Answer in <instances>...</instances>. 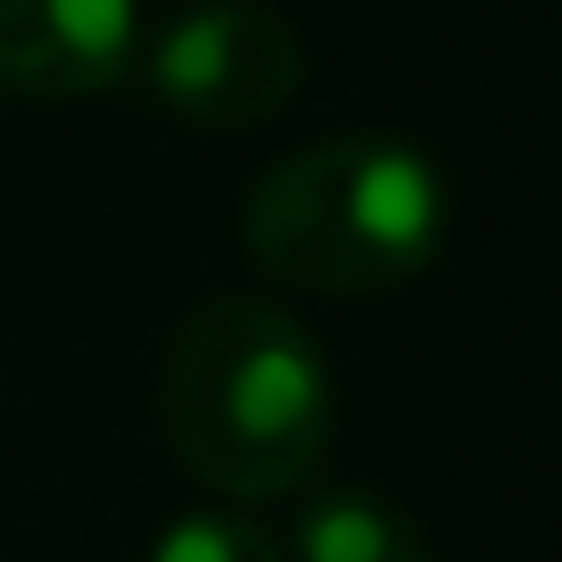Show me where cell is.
I'll use <instances>...</instances> for the list:
<instances>
[{"label": "cell", "mask_w": 562, "mask_h": 562, "mask_svg": "<svg viewBox=\"0 0 562 562\" xmlns=\"http://www.w3.org/2000/svg\"><path fill=\"white\" fill-rule=\"evenodd\" d=\"M165 435L192 477L271 498L314 477L328 449V371L314 335L271 300H214L165 357Z\"/></svg>", "instance_id": "cell-1"}, {"label": "cell", "mask_w": 562, "mask_h": 562, "mask_svg": "<svg viewBox=\"0 0 562 562\" xmlns=\"http://www.w3.org/2000/svg\"><path fill=\"white\" fill-rule=\"evenodd\" d=\"M441 171L398 136H335L285 157L249 200V257L328 300L392 292L441 249Z\"/></svg>", "instance_id": "cell-2"}, {"label": "cell", "mask_w": 562, "mask_h": 562, "mask_svg": "<svg viewBox=\"0 0 562 562\" xmlns=\"http://www.w3.org/2000/svg\"><path fill=\"white\" fill-rule=\"evenodd\" d=\"M150 79L186 122L249 128L300 93V36L285 29V14L249 0L192 8L150 43Z\"/></svg>", "instance_id": "cell-3"}, {"label": "cell", "mask_w": 562, "mask_h": 562, "mask_svg": "<svg viewBox=\"0 0 562 562\" xmlns=\"http://www.w3.org/2000/svg\"><path fill=\"white\" fill-rule=\"evenodd\" d=\"M136 65V0H0V93L86 100Z\"/></svg>", "instance_id": "cell-4"}, {"label": "cell", "mask_w": 562, "mask_h": 562, "mask_svg": "<svg viewBox=\"0 0 562 562\" xmlns=\"http://www.w3.org/2000/svg\"><path fill=\"white\" fill-rule=\"evenodd\" d=\"M300 562H427V541L392 498L328 492L300 513Z\"/></svg>", "instance_id": "cell-5"}, {"label": "cell", "mask_w": 562, "mask_h": 562, "mask_svg": "<svg viewBox=\"0 0 562 562\" xmlns=\"http://www.w3.org/2000/svg\"><path fill=\"white\" fill-rule=\"evenodd\" d=\"M150 562H285V549L243 513H179L150 541Z\"/></svg>", "instance_id": "cell-6"}]
</instances>
